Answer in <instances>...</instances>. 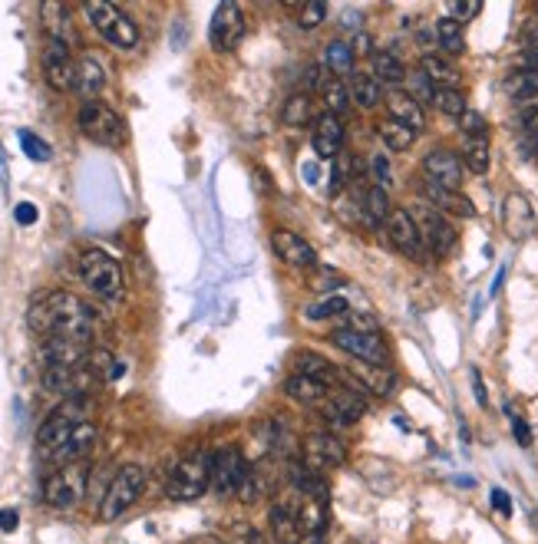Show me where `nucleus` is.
I'll return each mask as SVG.
<instances>
[{
    "label": "nucleus",
    "mask_w": 538,
    "mask_h": 544,
    "mask_svg": "<svg viewBox=\"0 0 538 544\" xmlns=\"http://www.w3.org/2000/svg\"><path fill=\"white\" fill-rule=\"evenodd\" d=\"M294 515H298L301 535H324V528H327V505L324 502H317V498H301V505L294 508Z\"/></svg>",
    "instance_id": "obj_34"
},
{
    "label": "nucleus",
    "mask_w": 538,
    "mask_h": 544,
    "mask_svg": "<svg viewBox=\"0 0 538 544\" xmlns=\"http://www.w3.org/2000/svg\"><path fill=\"white\" fill-rule=\"evenodd\" d=\"M472 390H476V396H479V406H486L489 399H486V390H482V376H479V370H472Z\"/></svg>",
    "instance_id": "obj_58"
},
{
    "label": "nucleus",
    "mask_w": 538,
    "mask_h": 544,
    "mask_svg": "<svg viewBox=\"0 0 538 544\" xmlns=\"http://www.w3.org/2000/svg\"><path fill=\"white\" fill-rule=\"evenodd\" d=\"M27 324L40 340H93V310L70 291H50L40 297L30 307Z\"/></svg>",
    "instance_id": "obj_1"
},
{
    "label": "nucleus",
    "mask_w": 538,
    "mask_h": 544,
    "mask_svg": "<svg viewBox=\"0 0 538 544\" xmlns=\"http://www.w3.org/2000/svg\"><path fill=\"white\" fill-rule=\"evenodd\" d=\"M331 386L321 383V380H311V376H301V373H294L291 380H288V396L294 399V403H301V406H311V409H321L327 399H331Z\"/></svg>",
    "instance_id": "obj_23"
},
{
    "label": "nucleus",
    "mask_w": 538,
    "mask_h": 544,
    "mask_svg": "<svg viewBox=\"0 0 538 544\" xmlns=\"http://www.w3.org/2000/svg\"><path fill=\"white\" fill-rule=\"evenodd\" d=\"M93 442H96V423L93 419H83V423L73 429V436L63 442V449L53 455V462H60V465L80 462L83 455L93 449Z\"/></svg>",
    "instance_id": "obj_24"
},
{
    "label": "nucleus",
    "mask_w": 538,
    "mask_h": 544,
    "mask_svg": "<svg viewBox=\"0 0 538 544\" xmlns=\"http://www.w3.org/2000/svg\"><path fill=\"white\" fill-rule=\"evenodd\" d=\"M492 505H496V512H502V515H509V512H512L509 495H505L502 488H492Z\"/></svg>",
    "instance_id": "obj_55"
},
{
    "label": "nucleus",
    "mask_w": 538,
    "mask_h": 544,
    "mask_svg": "<svg viewBox=\"0 0 538 544\" xmlns=\"http://www.w3.org/2000/svg\"><path fill=\"white\" fill-rule=\"evenodd\" d=\"M519 70H538V50L532 47L519 50Z\"/></svg>",
    "instance_id": "obj_52"
},
{
    "label": "nucleus",
    "mask_w": 538,
    "mask_h": 544,
    "mask_svg": "<svg viewBox=\"0 0 538 544\" xmlns=\"http://www.w3.org/2000/svg\"><path fill=\"white\" fill-rule=\"evenodd\" d=\"M20 146H24L27 159H34V162H47L53 155V149L40 136H34V132H20Z\"/></svg>",
    "instance_id": "obj_46"
},
{
    "label": "nucleus",
    "mask_w": 538,
    "mask_h": 544,
    "mask_svg": "<svg viewBox=\"0 0 538 544\" xmlns=\"http://www.w3.org/2000/svg\"><path fill=\"white\" fill-rule=\"evenodd\" d=\"M331 343L337 350H344L354 363H370V366H387V343L380 333H357V330H334Z\"/></svg>",
    "instance_id": "obj_10"
},
{
    "label": "nucleus",
    "mask_w": 538,
    "mask_h": 544,
    "mask_svg": "<svg viewBox=\"0 0 538 544\" xmlns=\"http://www.w3.org/2000/svg\"><path fill=\"white\" fill-rule=\"evenodd\" d=\"M463 169H469L472 175H486L489 165H492V149H489V139H466L463 146Z\"/></svg>",
    "instance_id": "obj_36"
},
{
    "label": "nucleus",
    "mask_w": 538,
    "mask_h": 544,
    "mask_svg": "<svg viewBox=\"0 0 538 544\" xmlns=\"http://www.w3.org/2000/svg\"><path fill=\"white\" fill-rule=\"evenodd\" d=\"M479 10H482L479 0H472V4H463V0H456V4H449V7H446V17H449V20H456V24H463V20L479 17Z\"/></svg>",
    "instance_id": "obj_49"
},
{
    "label": "nucleus",
    "mask_w": 538,
    "mask_h": 544,
    "mask_svg": "<svg viewBox=\"0 0 538 544\" xmlns=\"http://www.w3.org/2000/svg\"><path fill=\"white\" fill-rule=\"evenodd\" d=\"M86 485H90V465L86 462L60 465V469L43 482V502L50 508H60V512H70V508L83 502Z\"/></svg>",
    "instance_id": "obj_6"
},
{
    "label": "nucleus",
    "mask_w": 538,
    "mask_h": 544,
    "mask_svg": "<svg viewBox=\"0 0 538 544\" xmlns=\"http://www.w3.org/2000/svg\"><path fill=\"white\" fill-rule=\"evenodd\" d=\"M86 350H90V343H80V340H43L40 343L43 366H80L86 360Z\"/></svg>",
    "instance_id": "obj_21"
},
{
    "label": "nucleus",
    "mask_w": 538,
    "mask_h": 544,
    "mask_svg": "<svg viewBox=\"0 0 538 544\" xmlns=\"http://www.w3.org/2000/svg\"><path fill=\"white\" fill-rule=\"evenodd\" d=\"M416 225H420L423 244L436 254V258H446V254H453L459 235H456V228L449 225L446 215H439L436 208L426 205L423 212H420V218H416Z\"/></svg>",
    "instance_id": "obj_14"
},
{
    "label": "nucleus",
    "mask_w": 538,
    "mask_h": 544,
    "mask_svg": "<svg viewBox=\"0 0 538 544\" xmlns=\"http://www.w3.org/2000/svg\"><path fill=\"white\" fill-rule=\"evenodd\" d=\"M502 90L512 99H535L538 96V70H512L502 80Z\"/></svg>",
    "instance_id": "obj_37"
},
{
    "label": "nucleus",
    "mask_w": 538,
    "mask_h": 544,
    "mask_svg": "<svg viewBox=\"0 0 538 544\" xmlns=\"http://www.w3.org/2000/svg\"><path fill=\"white\" fill-rule=\"evenodd\" d=\"M522 47L538 50V24H525V30H522Z\"/></svg>",
    "instance_id": "obj_56"
},
{
    "label": "nucleus",
    "mask_w": 538,
    "mask_h": 544,
    "mask_svg": "<svg viewBox=\"0 0 538 544\" xmlns=\"http://www.w3.org/2000/svg\"><path fill=\"white\" fill-rule=\"evenodd\" d=\"M294 370H298L301 376H311V380H321L327 386L340 383V366H334L331 360H324V357H317V353H298Z\"/></svg>",
    "instance_id": "obj_32"
},
{
    "label": "nucleus",
    "mask_w": 538,
    "mask_h": 544,
    "mask_svg": "<svg viewBox=\"0 0 538 544\" xmlns=\"http://www.w3.org/2000/svg\"><path fill=\"white\" fill-rule=\"evenodd\" d=\"M387 109H390V119L403 122V126H410L413 132H420L426 126V109H423V103H416L410 96V90H390Z\"/></svg>",
    "instance_id": "obj_22"
},
{
    "label": "nucleus",
    "mask_w": 538,
    "mask_h": 544,
    "mask_svg": "<svg viewBox=\"0 0 538 544\" xmlns=\"http://www.w3.org/2000/svg\"><path fill=\"white\" fill-rule=\"evenodd\" d=\"M377 132H380L383 146H387L390 152L413 149L416 146V136H420V132H413L410 126H403V122H397V119H383L380 126H377Z\"/></svg>",
    "instance_id": "obj_35"
},
{
    "label": "nucleus",
    "mask_w": 538,
    "mask_h": 544,
    "mask_svg": "<svg viewBox=\"0 0 538 544\" xmlns=\"http://www.w3.org/2000/svg\"><path fill=\"white\" fill-rule=\"evenodd\" d=\"M370 172H373V185H380V188H387L390 179H393V169H390V159L383 152L377 155H370Z\"/></svg>",
    "instance_id": "obj_48"
},
{
    "label": "nucleus",
    "mask_w": 538,
    "mask_h": 544,
    "mask_svg": "<svg viewBox=\"0 0 538 544\" xmlns=\"http://www.w3.org/2000/svg\"><path fill=\"white\" fill-rule=\"evenodd\" d=\"M192 544H225V541H218V538H212V535H205V538H195Z\"/></svg>",
    "instance_id": "obj_60"
},
{
    "label": "nucleus",
    "mask_w": 538,
    "mask_h": 544,
    "mask_svg": "<svg viewBox=\"0 0 538 544\" xmlns=\"http://www.w3.org/2000/svg\"><path fill=\"white\" fill-rule=\"evenodd\" d=\"M522 129H525V136H538V106L522 113Z\"/></svg>",
    "instance_id": "obj_51"
},
{
    "label": "nucleus",
    "mask_w": 538,
    "mask_h": 544,
    "mask_svg": "<svg viewBox=\"0 0 538 544\" xmlns=\"http://www.w3.org/2000/svg\"><path fill=\"white\" fill-rule=\"evenodd\" d=\"M304 179L307 182H317V165L311 162V165H304Z\"/></svg>",
    "instance_id": "obj_59"
},
{
    "label": "nucleus",
    "mask_w": 538,
    "mask_h": 544,
    "mask_svg": "<svg viewBox=\"0 0 538 544\" xmlns=\"http://www.w3.org/2000/svg\"><path fill=\"white\" fill-rule=\"evenodd\" d=\"M80 277L100 301H119L123 297V268L103 248H90L80 254Z\"/></svg>",
    "instance_id": "obj_4"
},
{
    "label": "nucleus",
    "mask_w": 538,
    "mask_h": 544,
    "mask_svg": "<svg viewBox=\"0 0 538 544\" xmlns=\"http://www.w3.org/2000/svg\"><path fill=\"white\" fill-rule=\"evenodd\" d=\"M347 90H350V99H354V106L360 109H377L383 103V86L373 80V73H354Z\"/></svg>",
    "instance_id": "obj_31"
},
{
    "label": "nucleus",
    "mask_w": 538,
    "mask_h": 544,
    "mask_svg": "<svg viewBox=\"0 0 538 544\" xmlns=\"http://www.w3.org/2000/svg\"><path fill=\"white\" fill-rule=\"evenodd\" d=\"M535 10H538V4H535Z\"/></svg>",
    "instance_id": "obj_61"
},
{
    "label": "nucleus",
    "mask_w": 538,
    "mask_h": 544,
    "mask_svg": "<svg viewBox=\"0 0 538 544\" xmlns=\"http://www.w3.org/2000/svg\"><path fill=\"white\" fill-rule=\"evenodd\" d=\"M317 413H321L331 426L347 429L367 413V399H364V393H357V390H334L331 399H327Z\"/></svg>",
    "instance_id": "obj_16"
},
{
    "label": "nucleus",
    "mask_w": 538,
    "mask_h": 544,
    "mask_svg": "<svg viewBox=\"0 0 538 544\" xmlns=\"http://www.w3.org/2000/svg\"><path fill=\"white\" fill-rule=\"evenodd\" d=\"M14 218H17V225H34V221H37V205L20 202V205L14 208Z\"/></svg>",
    "instance_id": "obj_50"
},
{
    "label": "nucleus",
    "mask_w": 538,
    "mask_h": 544,
    "mask_svg": "<svg viewBox=\"0 0 538 544\" xmlns=\"http://www.w3.org/2000/svg\"><path fill=\"white\" fill-rule=\"evenodd\" d=\"M208 40H212V47L218 53L238 50V43L245 40V14H241L238 4L225 0V4L215 7L212 24H208Z\"/></svg>",
    "instance_id": "obj_9"
},
{
    "label": "nucleus",
    "mask_w": 538,
    "mask_h": 544,
    "mask_svg": "<svg viewBox=\"0 0 538 544\" xmlns=\"http://www.w3.org/2000/svg\"><path fill=\"white\" fill-rule=\"evenodd\" d=\"M142 488H146V469H142V465H123L106 488V495L100 502V518L103 521L123 518L129 508L139 502Z\"/></svg>",
    "instance_id": "obj_8"
},
{
    "label": "nucleus",
    "mask_w": 538,
    "mask_h": 544,
    "mask_svg": "<svg viewBox=\"0 0 538 544\" xmlns=\"http://www.w3.org/2000/svg\"><path fill=\"white\" fill-rule=\"evenodd\" d=\"M324 17H327V4L324 0H307V4L298 10V27L301 30H317L324 24Z\"/></svg>",
    "instance_id": "obj_44"
},
{
    "label": "nucleus",
    "mask_w": 538,
    "mask_h": 544,
    "mask_svg": "<svg viewBox=\"0 0 538 544\" xmlns=\"http://www.w3.org/2000/svg\"><path fill=\"white\" fill-rule=\"evenodd\" d=\"M281 122L291 129H301L307 122H314V99L311 93H291L281 106Z\"/></svg>",
    "instance_id": "obj_33"
},
{
    "label": "nucleus",
    "mask_w": 538,
    "mask_h": 544,
    "mask_svg": "<svg viewBox=\"0 0 538 544\" xmlns=\"http://www.w3.org/2000/svg\"><path fill=\"white\" fill-rule=\"evenodd\" d=\"M433 37L446 57H463L466 53V33H463V24H456V20L439 17L433 24Z\"/></svg>",
    "instance_id": "obj_30"
},
{
    "label": "nucleus",
    "mask_w": 538,
    "mask_h": 544,
    "mask_svg": "<svg viewBox=\"0 0 538 544\" xmlns=\"http://www.w3.org/2000/svg\"><path fill=\"white\" fill-rule=\"evenodd\" d=\"M76 122H80L83 136L93 139V142H100V146L119 149L126 142V122H123V116H119L113 106L100 103V99H90V103H83Z\"/></svg>",
    "instance_id": "obj_7"
},
{
    "label": "nucleus",
    "mask_w": 538,
    "mask_h": 544,
    "mask_svg": "<svg viewBox=\"0 0 538 544\" xmlns=\"http://www.w3.org/2000/svg\"><path fill=\"white\" fill-rule=\"evenodd\" d=\"M83 419H90V416H86V396H67V399H63V403L53 409V413L43 419L40 429H37L40 452L47 455V459H53V455L63 449V442L73 436V429L80 426Z\"/></svg>",
    "instance_id": "obj_3"
},
{
    "label": "nucleus",
    "mask_w": 538,
    "mask_h": 544,
    "mask_svg": "<svg viewBox=\"0 0 538 544\" xmlns=\"http://www.w3.org/2000/svg\"><path fill=\"white\" fill-rule=\"evenodd\" d=\"M43 17V27H47V40H57V43H73V24H70V10L57 4V0H50V4H43L40 10Z\"/></svg>",
    "instance_id": "obj_27"
},
{
    "label": "nucleus",
    "mask_w": 538,
    "mask_h": 544,
    "mask_svg": "<svg viewBox=\"0 0 538 544\" xmlns=\"http://www.w3.org/2000/svg\"><path fill=\"white\" fill-rule=\"evenodd\" d=\"M350 50H354V57H364V53H370V37H367V33H360Z\"/></svg>",
    "instance_id": "obj_57"
},
{
    "label": "nucleus",
    "mask_w": 538,
    "mask_h": 544,
    "mask_svg": "<svg viewBox=\"0 0 538 544\" xmlns=\"http://www.w3.org/2000/svg\"><path fill=\"white\" fill-rule=\"evenodd\" d=\"M314 152L321 159H337L340 149H344V119L334 113H324L321 119H314Z\"/></svg>",
    "instance_id": "obj_20"
},
{
    "label": "nucleus",
    "mask_w": 538,
    "mask_h": 544,
    "mask_svg": "<svg viewBox=\"0 0 538 544\" xmlns=\"http://www.w3.org/2000/svg\"><path fill=\"white\" fill-rule=\"evenodd\" d=\"M420 70L436 83V90H459V80H463L456 63H449V57H439V53H423Z\"/></svg>",
    "instance_id": "obj_25"
},
{
    "label": "nucleus",
    "mask_w": 538,
    "mask_h": 544,
    "mask_svg": "<svg viewBox=\"0 0 538 544\" xmlns=\"http://www.w3.org/2000/svg\"><path fill=\"white\" fill-rule=\"evenodd\" d=\"M271 248L294 271H314L317 264H321V258H317V251L311 248V244H307L301 235H294V231H288V228L271 231Z\"/></svg>",
    "instance_id": "obj_13"
},
{
    "label": "nucleus",
    "mask_w": 538,
    "mask_h": 544,
    "mask_svg": "<svg viewBox=\"0 0 538 544\" xmlns=\"http://www.w3.org/2000/svg\"><path fill=\"white\" fill-rule=\"evenodd\" d=\"M406 83H410V96L416 99V103H430L433 106V96H436V83L430 80V76H426L423 70H416L413 76L406 73Z\"/></svg>",
    "instance_id": "obj_42"
},
{
    "label": "nucleus",
    "mask_w": 538,
    "mask_h": 544,
    "mask_svg": "<svg viewBox=\"0 0 538 544\" xmlns=\"http://www.w3.org/2000/svg\"><path fill=\"white\" fill-rule=\"evenodd\" d=\"M212 455L215 452H192L169 472L166 495L172 502H195L212 488Z\"/></svg>",
    "instance_id": "obj_2"
},
{
    "label": "nucleus",
    "mask_w": 538,
    "mask_h": 544,
    "mask_svg": "<svg viewBox=\"0 0 538 544\" xmlns=\"http://www.w3.org/2000/svg\"><path fill=\"white\" fill-rule=\"evenodd\" d=\"M43 73H47V83L53 90H76V60L67 43L47 40V47H43Z\"/></svg>",
    "instance_id": "obj_12"
},
{
    "label": "nucleus",
    "mask_w": 538,
    "mask_h": 544,
    "mask_svg": "<svg viewBox=\"0 0 538 544\" xmlns=\"http://www.w3.org/2000/svg\"><path fill=\"white\" fill-rule=\"evenodd\" d=\"M364 212H367V221L370 225H380V221H387L390 218V195H387V188H380V185H370L367 192H364Z\"/></svg>",
    "instance_id": "obj_39"
},
{
    "label": "nucleus",
    "mask_w": 538,
    "mask_h": 544,
    "mask_svg": "<svg viewBox=\"0 0 538 544\" xmlns=\"http://www.w3.org/2000/svg\"><path fill=\"white\" fill-rule=\"evenodd\" d=\"M512 432H515V439H519L522 446H529V442H532V432H529V426H525V419H519V416L512 419Z\"/></svg>",
    "instance_id": "obj_54"
},
{
    "label": "nucleus",
    "mask_w": 538,
    "mask_h": 544,
    "mask_svg": "<svg viewBox=\"0 0 538 544\" xmlns=\"http://www.w3.org/2000/svg\"><path fill=\"white\" fill-rule=\"evenodd\" d=\"M459 129H463V136H466V139H486V136H489L486 116L476 113V109H466V116L459 119Z\"/></svg>",
    "instance_id": "obj_45"
},
{
    "label": "nucleus",
    "mask_w": 538,
    "mask_h": 544,
    "mask_svg": "<svg viewBox=\"0 0 538 544\" xmlns=\"http://www.w3.org/2000/svg\"><path fill=\"white\" fill-rule=\"evenodd\" d=\"M324 66L331 76H340V73H350V66H354V50L347 47L344 40H331L324 50Z\"/></svg>",
    "instance_id": "obj_40"
},
{
    "label": "nucleus",
    "mask_w": 538,
    "mask_h": 544,
    "mask_svg": "<svg viewBox=\"0 0 538 544\" xmlns=\"http://www.w3.org/2000/svg\"><path fill=\"white\" fill-rule=\"evenodd\" d=\"M373 80L380 86H390V90H400L406 83V66L400 63L397 53H387V50L373 53Z\"/></svg>",
    "instance_id": "obj_29"
},
{
    "label": "nucleus",
    "mask_w": 538,
    "mask_h": 544,
    "mask_svg": "<svg viewBox=\"0 0 538 544\" xmlns=\"http://www.w3.org/2000/svg\"><path fill=\"white\" fill-rule=\"evenodd\" d=\"M350 310V304L344 301V297H327V301L307 307V320H327V317H344Z\"/></svg>",
    "instance_id": "obj_43"
},
{
    "label": "nucleus",
    "mask_w": 538,
    "mask_h": 544,
    "mask_svg": "<svg viewBox=\"0 0 538 544\" xmlns=\"http://www.w3.org/2000/svg\"><path fill=\"white\" fill-rule=\"evenodd\" d=\"M103 86H106V70L100 66V60H96V57L76 60V93H83L86 103L100 96Z\"/></svg>",
    "instance_id": "obj_26"
},
{
    "label": "nucleus",
    "mask_w": 538,
    "mask_h": 544,
    "mask_svg": "<svg viewBox=\"0 0 538 544\" xmlns=\"http://www.w3.org/2000/svg\"><path fill=\"white\" fill-rule=\"evenodd\" d=\"M268 521H271V535L278 544H298L301 541V525H298V515H294L291 505H271Z\"/></svg>",
    "instance_id": "obj_28"
},
{
    "label": "nucleus",
    "mask_w": 538,
    "mask_h": 544,
    "mask_svg": "<svg viewBox=\"0 0 538 544\" xmlns=\"http://www.w3.org/2000/svg\"><path fill=\"white\" fill-rule=\"evenodd\" d=\"M423 175L436 185L459 192V185H463V159L449 149H433L423 155Z\"/></svg>",
    "instance_id": "obj_18"
},
{
    "label": "nucleus",
    "mask_w": 538,
    "mask_h": 544,
    "mask_svg": "<svg viewBox=\"0 0 538 544\" xmlns=\"http://www.w3.org/2000/svg\"><path fill=\"white\" fill-rule=\"evenodd\" d=\"M304 455L311 462V469H340L347 462V446L334 432H314L304 442Z\"/></svg>",
    "instance_id": "obj_17"
},
{
    "label": "nucleus",
    "mask_w": 538,
    "mask_h": 544,
    "mask_svg": "<svg viewBox=\"0 0 538 544\" xmlns=\"http://www.w3.org/2000/svg\"><path fill=\"white\" fill-rule=\"evenodd\" d=\"M344 330H357V333H380V324L370 314H360V310H347L344 314Z\"/></svg>",
    "instance_id": "obj_47"
},
{
    "label": "nucleus",
    "mask_w": 538,
    "mask_h": 544,
    "mask_svg": "<svg viewBox=\"0 0 538 544\" xmlns=\"http://www.w3.org/2000/svg\"><path fill=\"white\" fill-rule=\"evenodd\" d=\"M423 198L430 202V208H436L439 215H453V218H476V205L469 202L463 192H453V188H443L426 179L420 185Z\"/></svg>",
    "instance_id": "obj_19"
},
{
    "label": "nucleus",
    "mask_w": 538,
    "mask_h": 544,
    "mask_svg": "<svg viewBox=\"0 0 538 544\" xmlns=\"http://www.w3.org/2000/svg\"><path fill=\"white\" fill-rule=\"evenodd\" d=\"M20 525V515L14 508H0V531H14Z\"/></svg>",
    "instance_id": "obj_53"
},
{
    "label": "nucleus",
    "mask_w": 538,
    "mask_h": 544,
    "mask_svg": "<svg viewBox=\"0 0 538 544\" xmlns=\"http://www.w3.org/2000/svg\"><path fill=\"white\" fill-rule=\"evenodd\" d=\"M433 106H436L443 116H449V119H463V116H466V109H469L463 90H436Z\"/></svg>",
    "instance_id": "obj_41"
},
{
    "label": "nucleus",
    "mask_w": 538,
    "mask_h": 544,
    "mask_svg": "<svg viewBox=\"0 0 538 544\" xmlns=\"http://www.w3.org/2000/svg\"><path fill=\"white\" fill-rule=\"evenodd\" d=\"M245 479H248V465L238 446H225L212 455V488L218 495H238Z\"/></svg>",
    "instance_id": "obj_11"
},
{
    "label": "nucleus",
    "mask_w": 538,
    "mask_h": 544,
    "mask_svg": "<svg viewBox=\"0 0 538 544\" xmlns=\"http://www.w3.org/2000/svg\"><path fill=\"white\" fill-rule=\"evenodd\" d=\"M387 235L390 244L397 248L406 258H423V235H420V225H416V215H410L406 208H393L390 218H387Z\"/></svg>",
    "instance_id": "obj_15"
},
{
    "label": "nucleus",
    "mask_w": 538,
    "mask_h": 544,
    "mask_svg": "<svg viewBox=\"0 0 538 544\" xmlns=\"http://www.w3.org/2000/svg\"><path fill=\"white\" fill-rule=\"evenodd\" d=\"M321 96H324V106L331 109L334 116H344V113H350V106H354V99H350L347 83H344V80H337V76H331V80L324 83Z\"/></svg>",
    "instance_id": "obj_38"
},
{
    "label": "nucleus",
    "mask_w": 538,
    "mask_h": 544,
    "mask_svg": "<svg viewBox=\"0 0 538 544\" xmlns=\"http://www.w3.org/2000/svg\"><path fill=\"white\" fill-rule=\"evenodd\" d=\"M83 14L90 17V24L96 27V33H100L106 43H113L116 50H133L139 43L136 20L129 14H123L116 4H106V0H86Z\"/></svg>",
    "instance_id": "obj_5"
}]
</instances>
